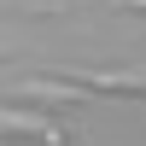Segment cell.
<instances>
[{
	"mask_svg": "<svg viewBox=\"0 0 146 146\" xmlns=\"http://www.w3.org/2000/svg\"><path fill=\"white\" fill-rule=\"evenodd\" d=\"M58 76H70V82H82V88H105V94H140V100H146V70H88V64H82V70H58Z\"/></svg>",
	"mask_w": 146,
	"mask_h": 146,
	"instance_id": "1",
	"label": "cell"
},
{
	"mask_svg": "<svg viewBox=\"0 0 146 146\" xmlns=\"http://www.w3.org/2000/svg\"><path fill=\"white\" fill-rule=\"evenodd\" d=\"M6 129H29V135H47V140H64V129L58 123H47V117H29V111H18V105H6Z\"/></svg>",
	"mask_w": 146,
	"mask_h": 146,
	"instance_id": "2",
	"label": "cell"
},
{
	"mask_svg": "<svg viewBox=\"0 0 146 146\" xmlns=\"http://www.w3.org/2000/svg\"><path fill=\"white\" fill-rule=\"evenodd\" d=\"M117 6H123V12H146V0H117Z\"/></svg>",
	"mask_w": 146,
	"mask_h": 146,
	"instance_id": "3",
	"label": "cell"
}]
</instances>
